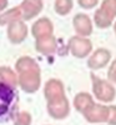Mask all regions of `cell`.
I'll use <instances>...</instances> for the list:
<instances>
[{"mask_svg": "<svg viewBox=\"0 0 116 125\" xmlns=\"http://www.w3.org/2000/svg\"><path fill=\"white\" fill-rule=\"evenodd\" d=\"M56 48H58V43H56V39L54 35L35 40V50L43 55L54 54L56 51Z\"/></svg>", "mask_w": 116, "mask_h": 125, "instance_id": "obj_14", "label": "cell"}, {"mask_svg": "<svg viewBox=\"0 0 116 125\" xmlns=\"http://www.w3.org/2000/svg\"><path fill=\"white\" fill-rule=\"evenodd\" d=\"M110 60H111V51L105 48H100L95 50L87 59V66L90 70H99L106 66L110 62Z\"/></svg>", "mask_w": 116, "mask_h": 125, "instance_id": "obj_9", "label": "cell"}, {"mask_svg": "<svg viewBox=\"0 0 116 125\" xmlns=\"http://www.w3.org/2000/svg\"><path fill=\"white\" fill-rule=\"evenodd\" d=\"M70 113V104L66 96L48 101V114L52 119H65Z\"/></svg>", "mask_w": 116, "mask_h": 125, "instance_id": "obj_6", "label": "cell"}, {"mask_svg": "<svg viewBox=\"0 0 116 125\" xmlns=\"http://www.w3.org/2000/svg\"><path fill=\"white\" fill-rule=\"evenodd\" d=\"M31 123H33V116L28 111H19L13 119L14 125H31Z\"/></svg>", "mask_w": 116, "mask_h": 125, "instance_id": "obj_18", "label": "cell"}, {"mask_svg": "<svg viewBox=\"0 0 116 125\" xmlns=\"http://www.w3.org/2000/svg\"><path fill=\"white\" fill-rule=\"evenodd\" d=\"M19 93L15 86L0 81V124H5L19 113Z\"/></svg>", "mask_w": 116, "mask_h": 125, "instance_id": "obj_2", "label": "cell"}, {"mask_svg": "<svg viewBox=\"0 0 116 125\" xmlns=\"http://www.w3.org/2000/svg\"><path fill=\"white\" fill-rule=\"evenodd\" d=\"M86 121L89 123H104L109 119V106L100 105V104H92V105L82 113Z\"/></svg>", "mask_w": 116, "mask_h": 125, "instance_id": "obj_11", "label": "cell"}, {"mask_svg": "<svg viewBox=\"0 0 116 125\" xmlns=\"http://www.w3.org/2000/svg\"><path fill=\"white\" fill-rule=\"evenodd\" d=\"M52 34H54V24L46 16L38 19L31 26V35L35 38V40L52 36Z\"/></svg>", "mask_w": 116, "mask_h": 125, "instance_id": "obj_8", "label": "cell"}, {"mask_svg": "<svg viewBox=\"0 0 116 125\" xmlns=\"http://www.w3.org/2000/svg\"><path fill=\"white\" fill-rule=\"evenodd\" d=\"M77 4H79L80 8L89 10V9H92V8L96 6L99 4V0H79Z\"/></svg>", "mask_w": 116, "mask_h": 125, "instance_id": "obj_19", "label": "cell"}, {"mask_svg": "<svg viewBox=\"0 0 116 125\" xmlns=\"http://www.w3.org/2000/svg\"><path fill=\"white\" fill-rule=\"evenodd\" d=\"M91 80H92V93L95 98L102 103H110L115 99L116 96V90L112 86V84L107 80H104L95 75L94 73L90 74Z\"/></svg>", "mask_w": 116, "mask_h": 125, "instance_id": "obj_4", "label": "cell"}, {"mask_svg": "<svg viewBox=\"0 0 116 125\" xmlns=\"http://www.w3.org/2000/svg\"><path fill=\"white\" fill-rule=\"evenodd\" d=\"M8 5H9V3L6 1V0H0V14H1L3 11H5Z\"/></svg>", "mask_w": 116, "mask_h": 125, "instance_id": "obj_22", "label": "cell"}, {"mask_svg": "<svg viewBox=\"0 0 116 125\" xmlns=\"http://www.w3.org/2000/svg\"><path fill=\"white\" fill-rule=\"evenodd\" d=\"M107 123L110 125H116V106H109V119Z\"/></svg>", "mask_w": 116, "mask_h": 125, "instance_id": "obj_21", "label": "cell"}, {"mask_svg": "<svg viewBox=\"0 0 116 125\" xmlns=\"http://www.w3.org/2000/svg\"><path fill=\"white\" fill-rule=\"evenodd\" d=\"M107 79H109V81H112L116 84V59L112 60L111 65L107 70Z\"/></svg>", "mask_w": 116, "mask_h": 125, "instance_id": "obj_20", "label": "cell"}, {"mask_svg": "<svg viewBox=\"0 0 116 125\" xmlns=\"http://www.w3.org/2000/svg\"><path fill=\"white\" fill-rule=\"evenodd\" d=\"M72 26L77 36L87 38L92 34V23L90 20V16L86 14L79 13L72 18Z\"/></svg>", "mask_w": 116, "mask_h": 125, "instance_id": "obj_10", "label": "cell"}, {"mask_svg": "<svg viewBox=\"0 0 116 125\" xmlns=\"http://www.w3.org/2000/svg\"><path fill=\"white\" fill-rule=\"evenodd\" d=\"M44 96L46 99V103L65 96V90H64L62 81H60L59 79L48 80L45 84V88H44Z\"/></svg>", "mask_w": 116, "mask_h": 125, "instance_id": "obj_13", "label": "cell"}, {"mask_svg": "<svg viewBox=\"0 0 116 125\" xmlns=\"http://www.w3.org/2000/svg\"><path fill=\"white\" fill-rule=\"evenodd\" d=\"M116 18V0H104L100 8L95 11L94 21L100 29L109 28Z\"/></svg>", "mask_w": 116, "mask_h": 125, "instance_id": "obj_3", "label": "cell"}, {"mask_svg": "<svg viewBox=\"0 0 116 125\" xmlns=\"http://www.w3.org/2000/svg\"><path fill=\"white\" fill-rule=\"evenodd\" d=\"M18 86L28 94H34L41 84V71L38 62L29 56H21L15 62Z\"/></svg>", "mask_w": 116, "mask_h": 125, "instance_id": "obj_1", "label": "cell"}, {"mask_svg": "<svg viewBox=\"0 0 116 125\" xmlns=\"http://www.w3.org/2000/svg\"><path fill=\"white\" fill-rule=\"evenodd\" d=\"M114 31H115V35H116V21H115V25H114Z\"/></svg>", "mask_w": 116, "mask_h": 125, "instance_id": "obj_23", "label": "cell"}, {"mask_svg": "<svg viewBox=\"0 0 116 125\" xmlns=\"http://www.w3.org/2000/svg\"><path fill=\"white\" fill-rule=\"evenodd\" d=\"M69 50L70 53L77 58L84 59L86 58L92 50V43L87 38H81V36H72L69 41Z\"/></svg>", "mask_w": 116, "mask_h": 125, "instance_id": "obj_5", "label": "cell"}, {"mask_svg": "<svg viewBox=\"0 0 116 125\" xmlns=\"http://www.w3.org/2000/svg\"><path fill=\"white\" fill-rule=\"evenodd\" d=\"M74 6V1L71 0H56L54 3V9H55V13L60 16H65L68 15Z\"/></svg>", "mask_w": 116, "mask_h": 125, "instance_id": "obj_17", "label": "cell"}, {"mask_svg": "<svg viewBox=\"0 0 116 125\" xmlns=\"http://www.w3.org/2000/svg\"><path fill=\"white\" fill-rule=\"evenodd\" d=\"M92 104H94V100L89 93H79L76 94L75 99H74V106L81 114L85 110H87Z\"/></svg>", "mask_w": 116, "mask_h": 125, "instance_id": "obj_16", "label": "cell"}, {"mask_svg": "<svg viewBox=\"0 0 116 125\" xmlns=\"http://www.w3.org/2000/svg\"><path fill=\"white\" fill-rule=\"evenodd\" d=\"M6 35L8 39L11 44H20L28 38L29 35V29L25 21L23 20H18L11 24L8 25L6 29Z\"/></svg>", "mask_w": 116, "mask_h": 125, "instance_id": "obj_7", "label": "cell"}, {"mask_svg": "<svg viewBox=\"0 0 116 125\" xmlns=\"http://www.w3.org/2000/svg\"><path fill=\"white\" fill-rule=\"evenodd\" d=\"M18 20H23L21 18V11H20L19 6H14L9 10H5L0 14V26L4 25H9L14 21H18Z\"/></svg>", "mask_w": 116, "mask_h": 125, "instance_id": "obj_15", "label": "cell"}, {"mask_svg": "<svg viewBox=\"0 0 116 125\" xmlns=\"http://www.w3.org/2000/svg\"><path fill=\"white\" fill-rule=\"evenodd\" d=\"M20 11H21L23 21H29V20L36 18L44 9V3L39 0H33V1H23L19 5Z\"/></svg>", "mask_w": 116, "mask_h": 125, "instance_id": "obj_12", "label": "cell"}]
</instances>
